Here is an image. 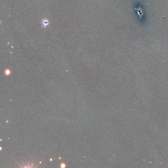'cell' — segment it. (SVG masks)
<instances>
[{
	"label": "cell",
	"mask_w": 168,
	"mask_h": 168,
	"mask_svg": "<svg viewBox=\"0 0 168 168\" xmlns=\"http://www.w3.org/2000/svg\"><path fill=\"white\" fill-rule=\"evenodd\" d=\"M49 24V21L47 20H43V25L44 26H47Z\"/></svg>",
	"instance_id": "cell-1"
}]
</instances>
